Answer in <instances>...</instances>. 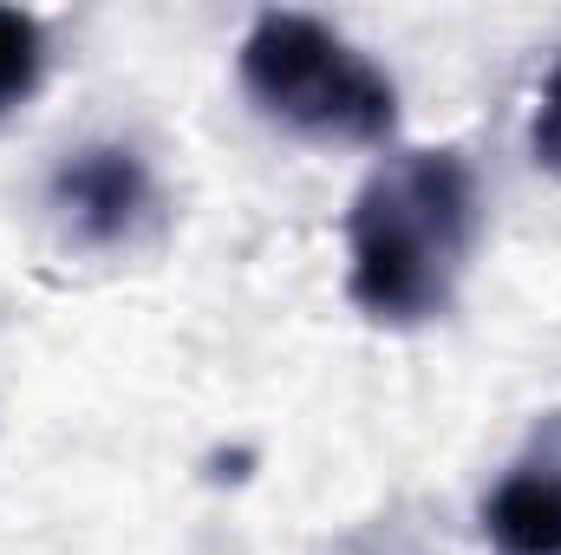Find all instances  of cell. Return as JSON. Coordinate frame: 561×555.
Segmentation results:
<instances>
[{"label": "cell", "instance_id": "277c9868", "mask_svg": "<svg viewBox=\"0 0 561 555\" xmlns=\"http://www.w3.org/2000/svg\"><path fill=\"white\" fill-rule=\"evenodd\" d=\"M59 196H66V209L79 216V229L118 236V229L131 223V209L144 203V170L125 150H85L79 163H66Z\"/></svg>", "mask_w": 561, "mask_h": 555}, {"label": "cell", "instance_id": "6da1fadb", "mask_svg": "<svg viewBox=\"0 0 561 555\" xmlns=\"http://www.w3.org/2000/svg\"><path fill=\"white\" fill-rule=\"evenodd\" d=\"M477 242V183L457 150L392 157L353 203V301L379 320H424Z\"/></svg>", "mask_w": 561, "mask_h": 555}, {"label": "cell", "instance_id": "5b68a950", "mask_svg": "<svg viewBox=\"0 0 561 555\" xmlns=\"http://www.w3.org/2000/svg\"><path fill=\"white\" fill-rule=\"evenodd\" d=\"M39 79V26L13 7H0V112L20 105Z\"/></svg>", "mask_w": 561, "mask_h": 555}, {"label": "cell", "instance_id": "8992f818", "mask_svg": "<svg viewBox=\"0 0 561 555\" xmlns=\"http://www.w3.org/2000/svg\"><path fill=\"white\" fill-rule=\"evenodd\" d=\"M536 157L561 177V66L549 79V92H542V112H536Z\"/></svg>", "mask_w": 561, "mask_h": 555}, {"label": "cell", "instance_id": "7a4b0ae2", "mask_svg": "<svg viewBox=\"0 0 561 555\" xmlns=\"http://www.w3.org/2000/svg\"><path fill=\"white\" fill-rule=\"evenodd\" d=\"M242 79L262 112L320 144H379L392 132V86L340 33L300 13H262L242 46Z\"/></svg>", "mask_w": 561, "mask_h": 555}, {"label": "cell", "instance_id": "3957f363", "mask_svg": "<svg viewBox=\"0 0 561 555\" xmlns=\"http://www.w3.org/2000/svg\"><path fill=\"white\" fill-rule=\"evenodd\" d=\"M483 523L510 555H561V464L542 457V464L510 471Z\"/></svg>", "mask_w": 561, "mask_h": 555}]
</instances>
